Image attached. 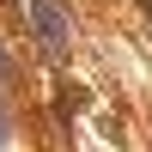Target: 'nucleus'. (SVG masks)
Here are the masks:
<instances>
[{"instance_id":"nucleus-1","label":"nucleus","mask_w":152,"mask_h":152,"mask_svg":"<svg viewBox=\"0 0 152 152\" xmlns=\"http://www.w3.org/2000/svg\"><path fill=\"white\" fill-rule=\"evenodd\" d=\"M31 24H37V37H43L49 55H61V49L73 43V31H67V18H61L55 0H31Z\"/></svg>"},{"instance_id":"nucleus-2","label":"nucleus","mask_w":152,"mask_h":152,"mask_svg":"<svg viewBox=\"0 0 152 152\" xmlns=\"http://www.w3.org/2000/svg\"><path fill=\"white\" fill-rule=\"evenodd\" d=\"M0 140H6V110H0Z\"/></svg>"},{"instance_id":"nucleus-3","label":"nucleus","mask_w":152,"mask_h":152,"mask_svg":"<svg viewBox=\"0 0 152 152\" xmlns=\"http://www.w3.org/2000/svg\"><path fill=\"white\" fill-rule=\"evenodd\" d=\"M140 6H146V18H152V0H140Z\"/></svg>"}]
</instances>
